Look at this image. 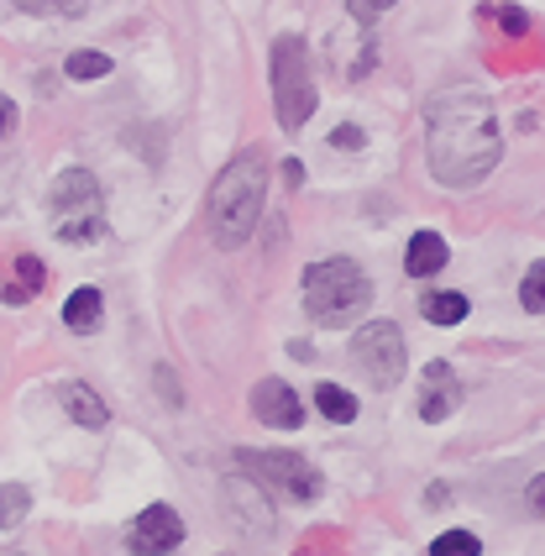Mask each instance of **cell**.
<instances>
[{"mask_svg": "<svg viewBox=\"0 0 545 556\" xmlns=\"http://www.w3.org/2000/svg\"><path fill=\"white\" fill-rule=\"evenodd\" d=\"M446 257H452V248H446L441 231H415V237H409V252H404V268L415 278H430L446 268Z\"/></svg>", "mask_w": 545, "mask_h": 556, "instance_id": "11", "label": "cell"}, {"mask_svg": "<svg viewBox=\"0 0 545 556\" xmlns=\"http://www.w3.org/2000/svg\"><path fill=\"white\" fill-rule=\"evenodd\" d=\"M53 216H59V237L74 248H90L105 237V194L90 168H68L53 179Z\"/></svg>", "mask_w": 545, "mask_h": 556, "instance_id": "5", "label": "cell"}, {"mask_svg": "<svg viewBox=\"0 0 545 556\" xmlns=\"http://www.w3.org/2000/svg\"><path fill=\"white\" fill-rule=\"evenodd\" d=\"M42 289V257H16V289H5V300H31Z\"/></svg>", "mask_w": 545, "mask_h": 556, "instance_id": "18", "label": "cell"}, {"mask_svg": "<svg viewBox=\"0 0 545 556\" xmlns=\"http://www.w3.org/2000/svg\"><path fill=\"white\" fill-rule=\"evenodd\" d=\"M268 74H272L278 122H283V131H300V126L309 122V111H315V74H309V48H304V37H294V31L272 37Z\"/></svg>", "mask_w": 545, "mask_h": 556, "instance_id": "4", "label": "cell"}, {"mask_svg": "<svg viewBox=\"0 0 545 556\" xmlns=\"http://www.w3.org/2000/svg\"><path fill=\"white\" fill-rule=\"evenodd\" d=\"M68 79H105L111 74V59L105 53H94V48H79V53H68Z\"/></svg>", "mask_w": 545, "mask_h": 556, "instance_id": "17", "label": "cell"}, {"mask_svg": "<svg viewBox=\"0 0 545 556\" xmlns=\"http://www.w3.org/2000/svg\"><path fill=\"white\" fill-rule=\"evenodd\" d=\"M237 467L252 472V483H263L268 494L294 498V504H309L320 494V472L300 452H237Z\"/></svg>", "mask_w": 545, "mask_h": 556, "instance_id": "6", "label": "cell"}, {"mask_svg": "<svg viewBox=\"0 0 545 556\" xmlns=\"http://www.w3.org/2000/svg\"><path fill=\"white\" fill-rule=\"evenodd\" d=\"M372 305V283L352 257H326L304 268V309L315 326H352Z\"/></svg>", "mask_w": 545, "mask_h": 556, "instance_id": "3", "label": "cell"}, {"mask_svg": "<svg viewBox=\"0 0 545 556\" xmlns=\"http://www.w3.org/2000/svg\"><path fill=\"white\" fill-rule=\"evenodd\" d=\"M31 509V494L27 483H0V530L22 526V515Z\"/></svg>", "mask_w": 545, "mask_h": 556, "instance_id": "16", "label": "cell"}, {"mask_svg": "<svg viewBox=\"0 0 545 556\" xmlns=\"http://www.w3.org/2000/svg\"><path fill=\"white\" fill-rule=\"evenodd\" d=\"M11 126H16V100H5V94H0V137H5Z\"/></svg>", "mask_w": 545, "mask_h": 556, "instance_id": "25", "label": "cell"}, {"mask_svg": "<svg viewBox=\"0 0 545 556\" xmlns=\"http://www.w3.org/2000/svg\"><path fill=\"white\" fill-rule=\"evenodd\" d=\"M315 409H320L326 420H335V426H352V420H357V400H352L341 383H315Z\"/></svg>", "mask_w": 545, "mask_h": 556, "instance_id": "14", "label": "cell"}, {"mask_svg": "<svg viewBox=\"0 0 545 556\" xmlns=\"http://www.w3.org/2000/svg\"><path fill=\"white\" fill-rule=\"evenodd\" d=\"M252 415H257L268 431H300L304 426V404L283 378H263V383L252 389Z\"/></svg>", "mask_w": 545, "mask_h": 556, "instance_id": "9", "label": "cell"}, {"mask_svg": "<svg viewBox=\"0 0 545 556\" xmlns=\"http://www.w3.org/2000/svg\"><path fill=\"white\" fill-rule=\"evenodd\" d=\"M352 363L367 372V383H378V389H394L404 368H409V357H404V337H398L394 320H367L357 341H352Z\"/></svg>", "mask_w": 545, "mask_h": 556, "instance_id": "7", "label": "cell"}, {"mask_svg": "<svg viewBox=\"0 0 545 556\" xmlns=\"http://www.w3.org/2000/svg\"><path fill=\"white\" fill-rule=\"evenodd\" d=\"M179 541H183V526L168 504H148V509L131 520V535H126L131 556H163V552H174Z\"/></svg>", "mask_w": 545, "mask_h": 556, "instance_id": "8", "label": "cell"}, {"mask_svg": "<svg viewBox=\"0 0 545 556\" xmlns=\"http://www.w3.org/2000/svg\"><path fill=\"white\" fill-rule=\"evenodd\" d=\"M456 400H461V383H456V372L446 368V363H430L424 368V383H420V420H446L456 409Z\"/></svg>", "mask_w": 545, "mask_h": 556, "instance_id": "10", "label": "cell"}, {"mask_svg": "<svg viewBox=\"0 0 545 556\" xmlns=\"http://www.w3.org/2000/svg\"><path fill=\"white\" fill-rule=\"evenodd\" d=\"M100 289H90V283H85V289H74V294H68V305H63V326H68V331H79V337H90L94 326H100Z\"/></svg>", "mask_w": 545, "mask_h": 556, "instance_id": "13", "label": "cell"}, {"mask_svg": "<svg viewBox=\"0 0 545 556\" xmlns=\"http://www.w3.org/2000/svg\"><path fill=\"white\" fill-rule=\"evenodd\" d=\"M483 552V541L472 535V530H446V535H435V546L430 556H478Z\"/></svg>", "mask_w": 545, "mask_h": 556, "instance_id": "19", "label": "cell"}, {"mask_svg": "<svg viewBox=\"0 0 545 556\" xmlns=\"http://www.w3.org/2000/svg\"><path fill=\"white\" fill-rule=\"evenodd\" d=\"M498 22H504V31H509V37H524V31H530V16H524L519 5H504V11H498Z\"/></svg>", "mask_w": 545, "mask_h": 556, "instance_id": "24", "label": "cell"}, {"mask_svg": "<svg viewBox=\"0 0 545 556\" xmlns=\"http://www.w3.org/2000/svg\"><path fill=\"white\" fill-rule=\"evenodd\" d=\"M424 148H430V174L446 189H472L498 168L504 137H498V111L483 90L452 85L424 105Z\"/></svg>", "mask_w": 545, "mask_h": 556, "instance_id": "1", "label": "cell"}, {"mask_svg": "<svg viewBox=\"0 0 545 556\" xmlns=\"http://www.w3.org/2000/svg\"><path fill=\"white\" fill-rule=\"evenodd\" d=\"M63 409H68L79 426H90V431L111 426V409H105V400L94 394L90 383H63Z\"/></svg>", "mask_w": 545, "mask_h": 556, "instance_id": "12", "label": "cell"}, {"mask_svg": "<svg viewBox=\"0 0 545 556\" xmlns=\"http://www.w3.org/2000/svg\"><path fill=\"white\" fill-rule=\"evenodd\" d=\"M283 185H304V168H300V163H294V157L283 163Z\"/></svg>", "mask_w": 545, "mask_h": 556, "instance_id": "27", "label": "cell"}, {"mask_svg": "<svg viewBox=\"0 0 545 556\" xmlns=\"http://www.w3.org/2000/svg\"><path fill=\"white\" fill-rule=\"evenodd\" d=\"M420 309H424V320H430V326H461V320H467V294L441 289V294H424Z\"/></svg>", "mask_w": 545, "mask_h": 556, "instance_id": "15", "label": "cell"}, {"mask_svg": "<svg viewBox=\"0 0 545 556\" xmlns=\"http://www.w3.org/2000/svg\"><path fill=\"white\" fill-rule=\"evenodd\" d=\"M27 16H79L85 0H16Z\"/></svg>", "mask_w": 545, "mask_h": 556, "instance_id": "21", "label": "cell"}, {"mask_svg": "<svg viewBox=\"0 0 545 556\" xmlns=\"http://www.w3.org/2000/svg\"><path fill=\"white\" fill-rule=\"evenodd\" d=\"M363 142H367V137H363V126H352V122H346V126H335V131H331V148H341V153H357Z\"/></svg>", "mask_w": 545, "mask_h": 556, "instance_id": "22", "label": "cell"}, {"mask_svg": "<svg viewBox=\"0 0 545 556\" xmlns=\"http://www.w3.org/2000/svg\"><path fill=\"white\" fill-rule=\"evenodd\" d=\"M519 305L530 309V315L545 309V263H535V268L524 274V283H519Z\"/></svg>", "mask_w": 545, "mask_h": 556, "instance_id": "20", "label": "cell"}, {"mask_svg": "<svg viewBox=\"0 0 545 556\" xmlns=\"http://www.w3.org/2000/svg\"><path fill=\"white\" fill-rule=\"evenodd\" d=\"M263 200H268V163L257 148H246L242 157H231L220 168V179L211 189V231L215 248H246V237L263 220Z\"/></svg>", "mask_w": 545, "mask_h": 556, "instance_id": "2", "label": "cell"}, {"mask_svg": "<svg viewBox=\"0 0 545 556\" xmlns=\"http://www.w3.org/2000/svg\"><path fill=\"white\" fill-rule=\"evenodd\" d=\"M530 509L545 515V478H535V489H530Z\"/></svg>", "mask_w": 545, "mask_h": 556, "instance_id": "26", "label": "cell"}, {"mask_svg": "<svg viewBox=\"0 0 545 556\" xmlns=\"http://www.w3.org/2000/svg\"><path fill=\"white\" fill-rule=\"evenodd\" d=\"M394 0H346V11L357 16V22H372V16H383Z\"/></svg>", "mask_w": 545, "mask_h": 556, "instance_id": "23", "label": "cell"}]
</instances>
